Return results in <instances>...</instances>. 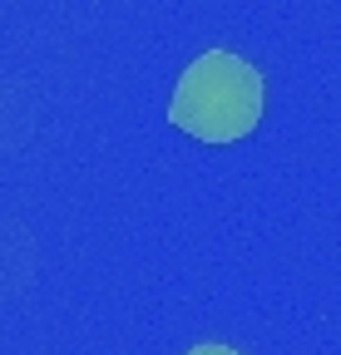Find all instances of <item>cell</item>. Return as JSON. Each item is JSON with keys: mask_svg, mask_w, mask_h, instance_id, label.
<instances>
[{"mask_svg": "<svg viewBox=\"0 0 341 355\" xmlns=\"http://www.w3.org/2000/svg\"><path fill=\"white\" fill-rule=\"evenodd\" d=\"M263 119V74L233 50H203L174 84L168 123L198 144H238Z\"/></svg>", "mask_w": 341, "mask_h": 355, "instance_id": "1", "label": "cell"}, {"mask_svg": "<svg viewBox=\"0 0 341 355\" xmlns=\"http://www.w3.org/2000/svg\"><path fill=\"white\" fill-rule=\"evenodd\" d=\"M35 277V237L25 232V222L0 212V296H15Z\"/></svg>", "mask_w": 341, "mask_h": 355, "instance_id": "2", "label": "cell"}, {"mask_svg": "<svg viewBox=\"0 0 341 355\" xmlns=\"http://www.w3.org/2000/svg\"><path fill=\"white\" fill-rule=\"evenodd\" d=\"M35 89H25L20 79L0 74V148H20L25 133L35 123Z\"/></svg>", "mask_w": 341, "mask_h": 355, "instance_id": "3", "label": "cell"}, {"mask_svg": "<svg viewBox=\"0 0 341 355\" xmlns=\"http://www.w3.org/2000/svg\"><path fill=\"white\" fill-rule=\"evenodd\" d=\"M183 355H242V350H233V345H223V340H203V345H193V350H183Z\"/></svg>", "mask_w": 341, "mask_h": 355, "instance_id": "4", "label": "cell"}]
</instances>
